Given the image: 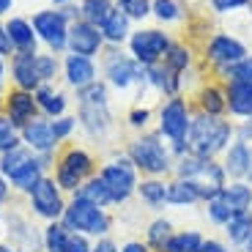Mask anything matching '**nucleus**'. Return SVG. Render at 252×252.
<instances>
[{
	"label": "nucleus",
	"instance_id": "1",
	"mask_svg": "<svg viewBox=\"0 0 252 252\" xmlns=\"http://www.w3.org/2000/svg\"><path fill=\"white\" fill-rule=\"evenodd\" d=\"M77 124L88 140L104 145L113 134V107H110V85L107 82H91L88 88L77 91Z\"/></svg>",
	"mask_w": 252,
	"mask_h": 252
},
{
	"label": "nucleus",
	"instance_id": "2",
	"mask_svg": "<svg viewBox=\"0 0 252 252\" xmlns=\"http://www.w3.org/2000/svg\"><path fill=\"white\" fill-rule=\"evenodd\" d=\"M124 154L134 162L140 176H145V178H173L176 157H173L170 145L164 143L157 129L134 134V137L126 143Z\"/></svg>",
	"mask_w": 252,
	"mask_h": 252
},
{
	"label": "nucleus",
	"instance_id": "3",
	"mask_svg": "<svg viewBox=\"0 0 252 252\" xmlns=\"http://www.w3.org/2000/svg\"><path fill=\"white\" fill-rule=\"evenodd\" d=\"M236 124L230 118H217V115H192V126L187 134V151L203 159H220L233 143Z\"/></svg>",
	"mask_w": 252,
	"mask_h": 252
},
{
	"label": "nucleus",
	"instance_id": "4",
	"mask_svg": "<svg viewBox=\"0 0 252 252\" xmlns=\"http://www.w3.org/2000/svg\"><path fill=\"white\" fill-rule=\"evenodd\" d=\"M192 115H195V107H192V101L184 94L159 101L157 132L162 134L164 143L170 145L173 157L187 154V134H189V126H192Z\"/></svg>",
	"mask_w": 252,
	"mask_h": 252
},
{
	"label": "nucleus",
	"instance_id": "5",
	"mask_svg": "<svg viewBox=\"0 0 252 252\" xmlns=\"http://www.w3.org/2000/svg\"><path fill=\"white\" fill-rule=\"evenodd\" d=\"M173 178H184V181H192L203 195V203L217 197L225 189L227 176L225 167H222L220 159H203L195 157V154H181L176 157V164H173Z\"/></svg>",
	"mask_w": 252,
	"mask_h": 252
},
{
	"label": "nucleus",
	"instance_id": "6",
	"mask_svg": "<svg viewBox=\"0 0 252 252\" xmlns=\"http://www.w3.org/2000/svg\"><path fill=\"white\" fill-rule=\"evenodd\" d=\"M61 222L69 227L71 233L88 236V239H104L113 230V214L107 208L82 200L77 195H71V200L66 203V211H63Z\"/></svg>",
	"mask_w": 252,
	"mask_h": 252
},
{
	"label": "nucleus",
	"instance_id": "7",
	"mask_svg": "<svg viewBox=\"0 0 252 252\" xmlns=\"http://www.w3.org/2000/svg\"><path fill=\"white\" fill-rule=\"evenodd\" d=\"M94 176H96V159L82 145H66L55 157V176L52 178H55V184L63 192L74 195L77 189Z\"/></svg>",
	"mask_w": 252,
	"mask_h": 252
},
{
	"label": "nucleus",
	"instance_id": "8",
	"mask_svg": "<svg viewBox=\"0 0 252 252\" xmlns=\"http://www.w3.org/2000/svg\"><path fill=\"white\" fill-rule=\"evenodd\" d=\"M99 178L104 181L110 197H113V206H126L137 195V184H140V173L134 167V162L126 154H115L113 159L99 167Z\"/></svg>",
	"mask_w": 252,
	"mask_h": 252
},
{
	"label": "nucleus",
	"instance_id": "9",
	"mask_svg": "<svg viewBox=\"0 0 252 252\" xmlns=\"http://www.w3.org/2000/svg\"><path fill=\"white\" fill-rule=\"evenodd\" d=\"M101 74H104V82L115 91L140 88L145 80V69L121 47H104V52H101Z\"/></svg>",
	"mask_w": 252,
	"mask_h": 252
},
{
	"label": "nucleus",
	"instance_id": "10",
	"mask_svg": "<svg viewBox=\"0 0 252 252\" xmlns=\"http://www.w3.org/2000/svg\"><path fill=\"white\" fill-rule=\"evenodd\" d=\"M170 44H173V36L167 31H162V28H137V31H132V36L126 41L129 55L143 69L162 63V58H164V52L170 50Z\"/></svg>",
	"mask_w": 252,
	"mask_h": 252
},
{
	"label": "nucleus",
	"instance_id": "11",
	"mask_svg": "<svg viewBox=\"0 0 252 252\" xmlns=\"http://www.w3.org/2000/svg\"><path fill=\"white\" fill-rule=\"evenodd\" d=\"M247 55H250V47L241 38H236L233 33H211L206 38V44H203V61L214 71V77L220 71L230 69L233 63L244 61Z\"/></svg>",
	"mask_w": 252,
	"mask_h": 252
},
{
	"label": "nucleus",
	"instance_id": "12",
	"mask_svg": "<svg viewBox=\"0 0 252 252\" xmlns=\"http://www.w3.org/2000/svg\"><path fill=\"white\" fill-rule=\"evenodd\" d=\"M33 31H36L38 41L52 52L61 55L69 47V19L61 14V8H38L31 17Z\"/></svg>",
	"mask_w": 252,
	"mask_h": 252
},
{
	"label": "nucleus",
	"instance_id": "13",
	"mask_svg": "<svg viewBox=\"0 0 252 252\" xmlns=\"http://www.w3.org/2000/svg\"><path fill=\"white\" fill-rule=\"evenodd\" d=\"M28 206L38 220L58 222L63 220V211H66V197H63V189L55 184V178L44 176L28 192Z\"/></svg>",
	"mask_w": 252,
	"mask_h": 252
},
{
	"label": "nucleus",
	"instance_id": "14",
	"mask_svg": "<svg viewBox=\"0 0 252 252\" xmlns=\"http://www.w3.org/2000/svg\"><path fill=\"white\" fill-rule=\"evenodd\" d=\"M0 113L6 115L17 129L28 126L33 118H38V104H36V96L31 91H22V88H11L3 94V101H0Z\"/></svg>",
	"mask_w": 252,
	"mask_h": 252
},
{
	"label": "nucleus",
	"instance_id": "15",
	"mask_svg": "<svg viewBox=\"0 0 252 252\" xmlns=\"http://www.w3.org/2000/svg\"><path fill=\"white\" fill-rule=\"evenodd\" d=\"M104 36L96 25L85 22V19H77L69 25V47L66 52H74V55H85V58H96L104 52Z\"/></svg>",
	"mask_w": 252,
	"mask_h": 252
},
{
	"label": "nucleus",
	"instance_id": "16",
	"mask_svg": "<svg viewBox=\"0 0 252 252\" xmlns=\"http://www.w3.org/2000/svg\"><path fill=\"white\" fill-rule=\"evenodd\" d=\"M189 101H192L195 113L227 118V96H225V85L220 80H203Z\"/></svg>",
	"mask_w": 252,
	"mask_h": 252
},
{
	"label": "nucleus",
	"instance_id": "17",
	"mask_svg": "<svg viewBox=\"0 0 252 252\" xmlns=\"http://www.w3.org/2000/svg\"><path fill=\"white\" fill-rule=\"evenodd\" d=\"M19 140H22V145L25 148H31L33 154H38V157H44V154H55L58 151V137L52 134V124L50 118H44V115H38V118H33L28 126H22L19 129Z\"/></svg>",
	"mask_w": 252,
	"mask_h": 252
},
{
	"label": "nucleus",
	"instance_id": "18",
	"mask_svg": "<svg viewBox=\"0 0 252 252\" xmlns=\"http://www.w3.org/2000/svg\"><path fill=\"white\" fill-rule=\"evenodd\" d=\"M8 225V244L17 252H41L44 250V236L33 222H28L22 214H8L6 217Z\"/></svg>",
	"mask_w": 252,
	"mask_h": 252
},
{
	"label": "nucleus",
	"instance_id": "19",
	"mask_svg": "<svg viewBox=\"0 0 252 252\" xmlns=\"http://www.w3.org/2000/svg\"><path fill=\"white\" fill-rule=\"evenodd\" d=\"M63 80H66L69 88L82 91V88H88L91 82L99 80V66H96L94 58L69 52V55L63 58Z\"/></svg>",
	"mask_w": 252,
	"mask_h": 252
},
{
	"label": "nucleus",
	"instance_id": "20",
	"mask_svg": "<svg viewBox=\"0 0 252 252\" xmlns=\"http://www.w3.org/2000/svg\"><path fill=\"white\" fill-rule=\"evenodd\" d=\"M222 167H225L227 181H250L252 184V145L244 143H230L227 151L220 157Z\"/></svg>",
	"mask_w": 252,
	"mask_h": 252
},
{
	"label": "nucleus",
	"instance_id": "21",
	"mask_svg": "<svg viewBox=\"0 0 252 252\" xmlns=\"http://www.w3.org/2000/svg\"><path fill=\"white\" fill-rule=\"evenodd\" d=\"M36 55H33V52H14L11 55V82H14V88L31 91V94L41 88V77H38V69H36Z\"/></svg>",
	"mask_w": 252,
	"mask_h": 252
},
{
	"label": "nucleus",
	"instance_id": "22",
	"mask_svg": "<svg viewBox=\"0 0 252 252\" xmlns=\"http://www.w3.org/2000/svg\"><path fill=\"white\" fill-rule=\"evenodd\" d=\"M6 31H8V41H11L14 52H38V36L33 31V22L28 17H19V14H11L6 19Z\"/></svg>",
	"mask_w": 252,
	"mask_h": 252
},
{
	"label": "nucleus",
	"instance_id": "23",
	"mask_svg": "<svg viewBox=\"0 0 252 252\" xmlns=\"http://www.w3.org/2000/svg\"><path fill=\"white\" fill-rule=\"evenodd\" d=\"M222 85H225V96H227V118L252 124V88L233 85V82H222Z\"/></svg>",
	"mask_w": 252,
	"mask_h": 252
},
{
	"label": "nucleus",
	"instance_id": "24",
	"mask_svg": "<svg viewBox=\"0 0 252 252\" xmlns=\"http://www.w3.org/2000/svg\"><path fill=\"white\" fill-rule=\"evenodd\" d=\"M33 96H36L38 113L50 121L66 115V110H69V96L63 94V91H58L55 85H41L38 91H33Z\"/></svg>",
	"mask_w": 252,
	"mask_h": 252
},
{
	"label": "nucleus",
	"instance_id": "25",
	"mask_svg": "<svg viewBox=\"0 0 252 252\" xmlns=\"http://www.w3.org/2000/svg\"><path fill=\"white\" fill-rule=\"evenodd\" d=\"M167 206H173V208L203 206V195H200V189H197L192 181H184V178H167Z\"/></svg>",
	"mask_w": 252,
	"mask_h": 252
},
{
	"label": "nucleus",
	"instance_id": "26",
	"mask_svg": "<svg viewBox=\"0 0 252 252\" xmlns=\"http://www.w3.org/2000/svg\"><path fill=\"white\" fill-rule=\"evenodd\" d=\"M99 31H101V36H104V44L107 47H121V44L129 41V36H132V19L126 17L121 8H113Z\"/></svg>",
	"mask_w": 252,
	"mask_h": 252
},
{
	"label": "nucleus",
	"instance_id": "27",
	"mask_svg": "<svg viewBox=\"0 0 252 252\" xmlns=\"http://www.w3.org/2000/svg\"><path fill=\"white\" fill-rule=\"evenodd\" d=\"M143 200V206H148L151 211H162L167 208V178H140L137 195Z\"/></svg>",
	"mask_w": 252,
	"mask_h": 252
},
{
	"label": "nucleus",
	"instance_id": "28",
	"mask_svg": "<svg viewBox=\"0 0 252 252\" xmlns=\"http://www.w3.org/2000/svg\"><path fill=\"white\" fill-rule=\"evenodd\" d=\"M220 197L225 200V206L233 214H247L252 208V184L250 181H227L225 189L220 192Z\"/></svg>",
	"mask_w": 252,
	"mask_h": 252
},
{
	"label": "nucleus",
	"instance_id": "29",
	"mask_svg": "<svg viewBox=\"0 0 252 252\" xmlns=\"http://www.w3.org/2000/svg\"><path fill=\"white\" fill-rule=\"evenodd\" d=\"M222 239H225V244L233 252L241 250V247L252 239V214L250 211H247V214H233L230 217V222L222 227Z\"/></svg>",
	"mask_w": 252,
	"mask_h": 252
},
{
	"label": "nucleus",
	"instance_id": "30",
	"mask_svg": "<svg viewBox=\"0 0 252 252\" xmlns=\"http://www.w3.org/2000/svg\"><path fill=\"white\" fill-rule=\"evenodd\" d=\"M178 227L173 225L170 217H154L148 225H145V236L143 241L148 244V250L151 252H164V247H167V241H170V236L176 233Z\"/></svg>",
	"mask_w": 252,
	"mask_h": 252
},
{
	"label": "nucleus",
	"instance_id": "31",
	"mask_svg": "<svg viewBox=\"0 0 252 252\" xmlns=\"http://www.w3.org/2000/svg\"><path fill=\"white\" fill-rule=\"evenodd\" d=\"M162 63H164L170 71L187 77V71L195 66V50H192L187 41H176V38H173V44H170V50L164 52Z\"/></svg>",
	"mask_w": 252,
	"mask_h": 252
},
{
	"label": "nucleus",
	"instance_id": "32",
	"mask_svg": "<svg viewBox=\"0 0 252 252\" xmlns=\"http://www.w3.org/2000/svg\"><path fill=\"white\" fill-rule=\"evenodd\" d=\"M203 239H206L203 230H197V227H184V230H176V233L170 236L164 252H197L203 244Z\"/></svg>",
	"mask_w": 252,
	"mask_h": 252
},
{
	"label": "nucleus",
	"instance_id": "33",
	"mask_svg": "<svg viewBox=\"0 0 252 252\" xmlns=\"http://www.w3.org/2000/svg\"><path fill=\"white\" fill-rule=\"evenodd\" d=\"M187 6L181 0H151V17L157 19L159 25H173V22H181Z\"/></svg>",
	"mask_w": 252,
	"mask_h": 252
},
{
	"label": "nucleus",
	"instance_id": "34",
	"mask_svg": "<svg viewBox=\"0 0 252 252\" xmlns=\"http://www.w3.org/2000/svg\"><path fill=\"white\" fill-rule=\"evenodd\" d=\"M74 195L82 197V200H88V203H96V206H101V208H110V206H113V197H110L104 181L99 178V173H96L94 178H88V181L82 184Z\"/></svg>",
	"mask_w": 252,
	"mask_h": 252
},
{
	"label": "nucleus",
	"instance_id": "35",
	"mask_svg": "<svg viewBox=\"0 0 252 252\" xmlns=\"http://www.w3.org/2000/svg\"><path fill=\"white\" fill-rule=\"evenodd\" d=\"M36 157V154L31 151V148H25V145H17V148H11V151H6V154H0V173L6 178H11V176H17L22 167H25L31 159Z\"/></svg>",
	"mask_w": 252,
	"mask_h": 252
},
{
	"label": "nucleus",
	"instance_id": "36",
	"mask_svg": "<svg viewBox=\"0 0 252 252\" xmlns=\"http://www.w3.org/2000/svg\"><path fill=\"white\" fill-rule=\"evenodd\" d=\"M113 8H115L113 0H80V19H85V22H91V25L101 28Z\"/></svg>",
	"mask_w": 252,
	"mask_h": 252
},
{
	"label": "nucleus",
	"instance_id": "37",
	"mask_svg": "<svg viewBox=\"0 0 252 252\" xmlns=\"http://www.w3.org/2000/svg\"><path fill=\"white\" fill-rule=\"evenodd\" d=\"M41 236H44V252H63L66 244H69L71 230L58 220V222H47V227L41 230Z\"/></svg>",
	"mask_w": 252,
	"mask_h": 252
},
{
	"label": "nucleus",
	"instance_id": "38",
	"mask_svg": "<svg viewBox=\"0 0 252 252\" xmlns=\"http://www.w3.org/2000/svg\"><path fill=\"white\" fill-rule=\"evenodd\" d=\"M36 69H38V77H41V85H52L63 74V61L58 55H52V52H38Z\"/></svg>",
	"mask_w": 252,
	"mask_h": 252
},
{
	"label": "nucleus",
	"instance_id": "39",
	"mask_svg": "<svg viewBox=\"0 0 252 252\" xmlns=\"http://www.w3.org/2000/svg\"><path fill=\"white\" fill-rule=\"evenodd\" d=\"M217 80H220V82H233V85H247V88H252V55H247L244 61L233 63L230 69L220 71V74H217Z\"/></svg>",
	"mask_w": 252,
	"mask_h": 252
},
{
	"label": "nucleus",
	"instance_id": "40",
	"mask_svg": "<svg viewBox=\"0 0 252 252\" xmlns=\"http://www.w3.org/2000/svg\"><path fill=\"white\" fill-rule=\"evenodd\" d=\"M203 214H206V220L211 222V225L214 227H225L227 222H230V217H233V211H230V208L225 206V200H222L220 195L217 197H211V200H206L203 203Z\"/></svg>",
	"mask_w": 252,
	"mask_h": 252
},
{
	"label": "nucleus",
	"instance_id": "41",
	"mask_svg": "<svg viewBox=\"0 0 252 252\" xmlns=\"http://www.w3.org/2000/svg\"><path fill=\"white\" fill-rule=\"evenodd\" d=\"M151 121H154V110L148 107V104H134L129 113H126V126L132 129V132H148L151 129Z\"/></svg>",
	"mask_w": 252,
	"mask_h": 252
},
{
	"label": "nucleus",
	"instance_id": "42",
	"mask_svg": "<svg viewBox=\"0 0 252 252\" xmlns=\"http://www.w3.org/2000/svg\"><path fill=\"white\" fill-rule=\"evenodd\" d=\"M115 8L126 14L132 22H143L151 17V0H113Z\"/></svg>",
	"mask_w": 252,
	"mask_h": 252
},
{
	"label": "nucleus",
	"instance_id": "43",
	"mask_svg": "<svg viewBox=\"0 0 252 252\" xmlns=\"http://www.w3.org/2000/svg\"><path fill=\"white\" fill-rule=\"evenodd\" d=\"M17 145H22V140H19V129L6 118V115L0 113V154L11 151V148H17Z\"/></svg>",
	"mask_w": 252,
	"mask_h": 252
},
{
	"label": "nucleus",
	"instance_id": "44",
	"mask_svg": "<svg viewBox=\"0 0 252 252\" xmlns=\"http://www.w3.org/2000/svg\"><path fill=\"white\" fill-rule=\"evenodd\" d=\"M50 124H52V134L58 137V143L61 140H69L74 134V129L80 126L77 124V115H61V118H52Z\"/></svg>",
	"mask_w": 252,
	"mask_h": 252
},
{
	"label": "nucleus",
	"instance_id": "45",
	"mask_svg": "<svg viewBox=\"0 0 252 252\" xmlns=\"http://www.w3.org/2000/svg\"><path fill=\"white\" fill-rule=\"evenodd\" d=\"M208 3H211V11L220 14V17H227V14L250 6V0H208Z\"/></svg>",
	"mask_w": 252,
	"mask_h": 252
},
{
	"label": "nucleus",
	"instance_id": "46",
	"mask_svg": "<svg viewBox=\"0 0 252 252\" xmlns=\"http://www.w3.org/2000/svg\"><path fill=\"white\" fill-rule=\"evenodd\" d=\"M63 252H94V244L88 241V236H80V233H71L69 236V244Z\"/></svg>",
	"mask_w": 252,
	"mask_h": 252
},
{
	"label": "nucleus",
	"instance_id": "47",
	"mask_svg": "<svg viewBox=\"0 0 252 252\" xmlns=\"http://www.w3.org/2000/svg\"><path fill=\"white\" fill-rule=\"evenodd\" d=\"M233 140L236 143H244V145H252V124L250 121H236Z\"/></svg>",
	"mask_w": 252,
	"mask_h": 252
},
{
	"label": "nucleus",
	"instance_id": "48",
	"mask_svg": "<svg viewBox=\"0 0 252 252\" xmlns=\"http://www.w3.org/2000/svg\"><path fill=\"white\" fill-rule=\"evenodd\" d=\"M197 252H233L230 247L225 244V239H217V236H206Z\"/></svg>",
	"mask_w": 252,
	"mask_h": 252
},
{
	"label": "nucleus",
	"instance_id": "49",
	"mask_svg": "<svg viewBox=\"0 0 252 252\" xmlns=\"http://www.w3.org/2000/svg\"><path fill=\"white\" fill-rule=\"evenodd\" d=\"M94 252H121V244L115 239H110V236H104V239H96Z\"/></svg>",
	"mask_w": 252,
	"mask_h": 252
},
{
	"label": "nucleus",
	"instance_id": "50",
	"mask_svg": "<svg viewBox=\"0 0 252 252\" xmlns=\"http://www.w3.org/2000/svg\"><path fill=\"white\" fill-rule=\"evenodd\" d=\"M0 55L6 58V55H14L11 50V41H8V31H6V22L0 19Z\"/></svg>",
	"mask_w": 252,
	"mask_h": 252
},
{
	"label": "nucleus",
	"instance_id": "51",
	"mask_svg": "<svg viewBox=\"0 0 252 252\" xmlns=\"http://www.w3.org/2000/svg\"><path fill=\"white\" fill-rule=\"evenodd\" d=\"M121 252H151V250H148V244L143 239H129L121 244Z\"/></svg>",
	"mask_w": 252,
	"mask_h": 252
},
{
	"label": "nucleus",
	"instance_id": "52",
	"mask_svg": "<svg viewBox=\"0 0 252 252\" xmlns=\"http://www.w3.org/2000/svg\"><path fill=\"white\" fill-rule=\"evenodd\" d=\"M14 3H17V0H0V19H3V17H11Z\"/></svg>",
	"mask_w": 252,
	"mask_h": 252
},
{
	"label": "nucleus",
	"instance_id": "53",
	"mask_svg": "<svg viewBox=\"0 0 252 252\" xmlns=\"http://www.w3.org/2000/svg\"><path fill=\"white\" fill-rule=\"evenodd\" d=\"M8 200V178L0 173V203H6Z\"/></svg>",
	"mask_w": 252,
	"mask_h": 252
},
{
	"label": "nucleus",
	"instance_id": "54",
	"mask_svg": "<svg viewBox=\"0 0 252 252\" xmlns=\"http://www.w3.org/2000/svg\"><path fill=\"white\" fill-rule=\"evenodd\" d=\"M3 85H6V58L0 55V94H3Z\"/></svg>",
	"mask_w": 252,
	"mask_h": 252
},
{
	"label": "nucleus",
	"instance_id": "55",
	"mask_svg": "<svg viewBox=\"0 0 252 252\" xmlns=\"http://www.w3.org/2000/svg\"><path fill=\"white\" fill-rule=\"evenodd\" d=\"M0 252H17V250H14V247L8 244V241H0Z\"/></svg>",
	"mask_w": 252,
	"mask_h": 252
},
{
	"label": "nucleus",
	"instance_id": "56",
	"mask_svg": "<svg viewBox=\"0 0 252 252\" xmlns=\"http://www.w3.org/2000/svg\"><path fill=\"white\" fill-rule=\"evenodd\" d=\"M236 252H252V239H250V241H247V244H244V247H241V250H236Z\"/></svg>",
	"mask_w": 252,
	"mask_h": 252
},
{
	"label": "nucleus",
	"instance_id": "57",
	"mask_svg": "<svg viewBox=\"0 0 252 252\" xmlns=\"http://www.w3.org/2000/svg\"><path fill=\"white\" fill-rule=\"evenodd\" d=\"M55 3V8H61V6H66V3H74V0H52Z\"/></svg>",
	"mask_w": 252,
	"mask_h": 252
},
{
	"label": "nucleus",
	"instance_id": "58",
	"mask_svg": "<svg viewBox=\"0 0 252 252\" xmlns=\"http://www.w3.org/2000/svg\"><path fill=\"white\" fill-rule=\"evenodd\" d=\"M247 11H250V14H252V0H250V6H247Z\"/></svg>",
	"mask_w": 252,
	"mask_h": 252
},
{
	"label": "nucleus",
	"instance_id": "59",
	"mask_svg": "<svg viewBox=\"0 0 252 252\" xmlns=\"http://www.w3.org/2000/svg\"><path fill=\"white\" fill-rule=\"evenodd\" d=\"M0 220H3V211H0Z\"/></svg>",
	"mask_w": 252,
	"mask_h": 252
},
{
	"label": "nucleus",
	"instance_id": "60",
	"mask_svg": "<svg viewBox=\"0 0 252 252\" xmlns=\"http://www.w3.org/2000/svg\"><path fill=\"white\" fill-rule=\"evenodd\" d=\"M250 214H252V208H250Z\"/></svg>",
	"mask_w": 252,
	"mask_h": 252
}]
</instances>
